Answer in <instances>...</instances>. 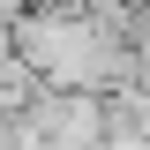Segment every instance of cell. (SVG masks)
<instances>
[{"label": "cell", "instance_id": "cell-1", "mask_svg": "<svg viewBox=\"0 0 150 150\" xmlns=\"http://www.w3.org/2000/svg\"><path fill=\"white\" fill-rule=\"evenodd\" d=\"M0 23H23V0H0Z\"/></svg>", "mask_w": 150, "mask_h": 150}]
</instances>
